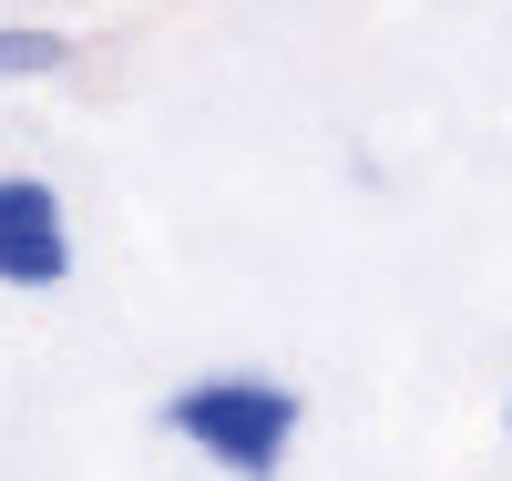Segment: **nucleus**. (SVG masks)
Returning <instances> with one entry per match:
<instances>
[{
  "label": "nucleus",
  "mask_w": 512,
  "mask_h": 481,
  "mask_svg": "<svg viewBox=\"0 0 512 481\" xmlns=\"http://www.w3.org/2000/svg\"><path fill=\"white\" fill-rule=\"evenodd\" d=\"M72 205L52 195V174H0V287L11 297H52L72 287Z\"/></svg>",
  "instance_id": "2"
},
{
  "label": "nucleus",
  "mask_w": 512,
  "mask_h": 481,
  "mask_svg": "<svg viewBox=\"0 0 512 481\" xmlns=\"http://www.w3.org/2000/svg\"><path fill=\"white\" fill-rule=\"evenodd\" d=\"M154 420H164V441H185L226 481H277L287 451L308 441V389L277 369H195L154 400Z\"/></svg>",
  "instance_id": "1"
},
{
  "label": "nucleus",
  "mask_w": 512,
  "mask_h": 481,
  "mask_svg": "<svg viewBox=\"0 0 512 481\" xmlns=\"http://www.w3.org/2000/svg\"><path fill=\"white\" fill-rule=\"evenodd\" d=\"M502 441H512V389H502Z\"/></svg>",
  "instance_id": "4"
},
{
  "label": "nucleus",
  "mask_w": 512,
  "mask_h": 481,
  "mask_svg": "<svg viewBox=\"0 0 512 481\" xmlns=\"http://www.w3.org/2000/svg\"><path fill=\"white\" fill-rule=\"evenodd\" d=\"M52 72H72V31H52V21H0V93H11V82H52Z\"/></svg>",
  "instance_id": "3"
}]
</instances>
